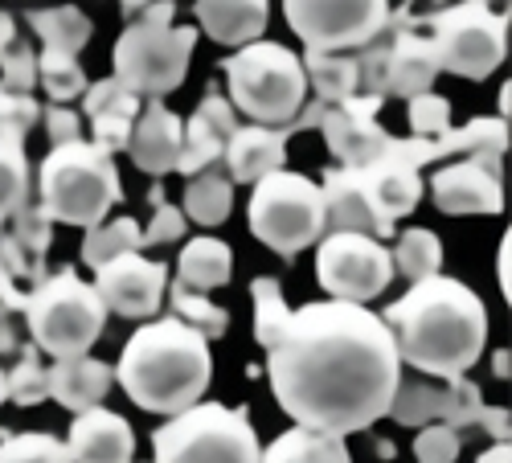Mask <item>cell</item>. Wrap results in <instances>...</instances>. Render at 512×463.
Returning <instances> with one entry per match:
<instances>
[{
  "instance_id": "obj_48",
  "label": "cell",
  "mask_w": 512,
  "mask_h": 463,
  "mask_svg": "<svg viewBox=\"0 0 512 463\" xmlns=\"http://www.w3.org/2000/svg\"><path fill=\"white\" fill-rule=\"evenodd\" d=\"M508 410L504 406H484L480 418H476V427H484V435H492L496 443H508Z\"/></svg>"
},
{
  "instance_id": "obj_2",
  "label": "cell",
  "mask_w": 512,
  "mask_h": 463,
  "mask_svg": "<svg viewBox=\"0 0 512 463\" xmlns=\"http://www.w3.org/2000/svg\"><path fill=\"white\" fill-rule=\"evenodd\" d=\"M394 336L398 365H410L439 382L467 377L488 345V308L467 283L435 275L414 283L402 300L381 312Z\"/></svg>"
},
{
  "instance_id": "obj_30",
  "label": "cell",
  "mask_w": 512,
  "mask_h": 463,
  "mask_svg": "<svg viewBox=\"0 0 512 463\" xmlns=\"http://www.w3.org/2000/svg\"><path fill=\"white\" fill-rule=\"evenodd\" d=\"M300 66H304V78L316 91V103L336 107V103L357 95V58L353 54H316V50H308L300 58Z\"/></svg>"
},
{
  "instance_id": "obj_44",
  "label": "cell",
  "mask_w": 512,
  "mask_h": 463,
  "mask_svg": "<svg viewBox=\"0 0 512 463\" xmlns=\"http://www.w3.org/2000/svg\"><path fill=\"white\" fill-rule=\"evenodd\" d=\"M41 123V107L33 95H13L0 87V140H21Z\"/></svg>"
},
{
  "instance_id": "obj_25",
  "label": "cell",
  "mask_w": 512,
  "mask_h": 463,
  "mask_svg": "<svg viewBox=\"0 0 512 463\" xmlns=\"http://www.w3.org/2000/svg\"><path fill=\"white\" fill-rule=\"evenodd\" d=\"M357 173H361L369 197L377 201V209H381V214H386L394 226H398V218H406V214H414V209H418L422 189H426L418 168H410V164H402V160H394V156H381V160H373L369 168H357Z\"/></svg>"
},
{
  "instance_id": "obj_39",
  "label": "cell",
  "mask_w": 512,
  "mask_h": 463,
  "mask_svg": "<svg viewBox=\"0 0 512 463\" xmlns=\"http://www.w3.org/2000/svg\"><path fill=\"white\" fill-rule=\"evenodd\" d=\"M484 390L472 382V377H459V382H447L439 390V418L435 423L451 427V431H463V427H476V418L484 410Z\"/></svg>"
},
{
  "instance_id": "obj_42",
  "label": "cell",
  "mask_w": 512,
  "mask_h": 463,
  "mask_svg": "<svg viewBox=\"0 0 512 463\" xmlns=\"http://www.w3.org/2000/svg\"><path fill=\"white\" fill-rule=\"evenodd\" d=\"M148 205H152V222L144 226V246H164V242H177V238H185V214L181 209L168 201V193H164V185H152L148 189Z\"/></svg>"
},
{
  "instance_id": "obj_21",
  "label": "cell",
  "mask_w": 512,
  "mask_h": 463,
  "mask_svg": "<svg viewBox=\"0 0 512 463\" xmlns=\"http://www.w3.org/2000/svg\"><path fill=\"white\" fill-rule=\"evenodd\" d=\"M287 136V128H259V123L238 128L222 152L230 185H259L263 177L279 173L287 164Z\"/></svg>"
},
{
  "instance_id": "obj_29",
  "label": "cell",
  "mask_w": 512,
  "mask_h": 463,
  "mask_svg": "<svg viewBox=\"0 0 512 463\" xmlns=\"http://www.w3.org/2000/svg\"><path fill=\"white\" fill-rule=\"evenodd\" d=\"M25 21H29V29L41 41H46V50L70 54V58H78L82 50H87V41L95 33V21L82 9H70V5H62V9H33Z\"/></svg>"
},
{
  "instance_id": "obj_23",
  "label": "cell",
  "mask_w": 512,
  "mask_h": 463,
  "mask_svg": "<svg viewBox=\"0 0 512 463\" xmlns=\"http://www.w3.org/2000/svg\"><path fill=\"white\" fill-rule=\"evenodd\" d=\"M46 377H50V398L58 406H66L70 414L95 410L115 386V369L107 361L91 357V353L87 357H70V361H54Z\"/></svg>"
},
{
  "instance_id": "obj_36",
  "label": "cell",
  "mask_w": 512,
  "mask_h": 463,
  "mask_svg": "<svg viewBox=\"0 0 512 463\" xmlns=\"http://www.w3.org/2000/svg\"><path fill=\"white\" fill-rule=\"evenodd\" d=\"M50 365L41 361V349L37 345H21L17 349V365L5 373V386H9V398L17 406H37L50 398Z\"/></svg>"
},
{
  "instance_id": "obj_15",
  "label": "cell",
  "mask_w": 512,
  "mask_h": 463,
  "mask_svg": "<svg viewBox=\"0 0 512 463\" xmlns=\"http://www.w3.org/2000/svg\"><path fill=\"white\" fill-rule=\"evenodd\" d=\"M99 300L107 308V316H123V320H152L164 308V291H168V267L144 255H119L107 267L95 271Z\"/></svg>"
},
{
  "instance_id": "obj_14",
  "label": "cell",
  "mask_w": 512,
  "mask_h": 463,
  "mask_svg": "<svg viewBox=\"0 0 512 463\" xmlns=\"http://www.w3.org/2000/svg\"><path fill=\"white\" fill-rule=\"evenodd\" d=\"M439 78V58L431 37L418 33V13L410 9H390V25H386V74H381V87L386 99H418L435 87Z\"/></svg>"
},
{
  "instance_id": "obj_38",
  "label": "cell",
  "mask_w": 512,
  "mask_h": 463,
  "mask_svg": "<svg viewBox=\"0 0 512 463\" xmlns=\"http://www.w3.org/2000/svg\"><path fill=\"white\" fill-rule=\"evenodd\" d=\"M0 463H70V451L46 431H9L0 439Z\"/></svg>"
},
{
  "instance_id": "obj_31",
  "label": "cell",
  "mask_w": 512,
  "mask_h": 463,
  "mask_svg": "<svg viewBox=\"0 0 512 463\" xmlns=\"http://www.w3.org/2000/svg\"><path fill=\"white\" fill-rule=\"evenodd\" d=\"M119 255H144V226L136 218L99 222L95 230H87V238H82V263L91 271L107 267Z\"/></svg>"
},
{
  "instance_id": "obj_40",
  "label": "cell",
  "mask_w": 512,
  "mask_h": 463,
  "mask_svg": "<svg viewBox=\"0 0 512 463\" xmlns=\"http://www.w3.org/2000/svg\"><path fill=\"white\" fill-rule=\"evenodd\" d=\"M17 246H21V255L33 263V267H46V250L54 242V222L46 218V209H41L37 201H29L21 214L13 218V234H9Z\"/></svg>"
},
{
  "instance_id": "obj_51",
  "label": "cell",
  "mask_w": 512,
  "mask_h": 463,
  "mask_svg": "<svg viewBox=\"0 0 512 463\" xmlns=\"http://www.w3.org/2000/svg\"><path fill=\"white\" fill-rule=\"evenodd\" d=\"M476 463H512V447L508 443H492Z\"/></svg>"
},
{
  "instance_id": "obj_52",
  "label": "cell",
  "mask_w": 512,
  "mask_h": 463,
  "mask_svg": "<svg viewBox=\"0 0 512 463\" xmlns=\"http://www.w3.org/2000/svg\"><path fill=\"white\" fill-rule=\"evenodd\" d=\"M492 373L496 377H508V353H492Z\"/></svg>"
},
{
  "instance_id": "obj_17",
  "label": "cell",
  "mask_w": 512,
  "mask_h": 463,
  "mask_svg": "<svg viewBox=\"0 0 512 463\" xmlns=\"http://www.w3.org/2000/svg\"><path fill=\"white\" fill-rule=\"evenodd\" d=\"M324 197V234H365V238H394V222L381 214L369 197L357 168H328L320 181Z\"/></svg>"
},
{
  "instance_id": "obj_37",
  "label": "cell",
  "mask_w": 512,
  "mask_h": 463,
  "mask_svg": "<svg viewBox=\"0 0 512 463\" xmlns=\"http://www.w3.org/2000/svg\"><path fill=\"white\" fill-rule=\"evenodd\" d=\"M386 418H394L398 427H426V423H435V418H439V386L418 382V377H402Z\"/></svg>"
},
{
  "instance_id": "obj_41",
  "label": "cell",
  "mask_w": 512,
  "mask_h": 463,
  "mask_svg": "<svg viewBox=\"0 0 512 463\" xmlns=\"http://www.w3.org/2000/svg\"><path fill=\"white\" fill-rule=\"evenodd\" d=\"M0 87L13 95H29L37 87V50L29 41L13 37L5 50H0Z\"/></svg>"
},
{
  "instance_id": "obj_1",
  "label": "cell",
  "mask_w": 512,
  "mask_h": 463,
  "mask_svg": "<svg viewBox=\"0 0 512 463\" xmlns=\"http://www.w3.org/2000/svg\"><path fill=\"white\" fill-rule=\"evenodd\" d=\"M250 300L271 394L295 427L345 439L386 418L402 365L373 308L320 300L291 312L267 275L250 283Z\"/></svg>"
},
{
  "instance_id": "obj_50",
  "label": "cell",
  "mask_w": 512,
  "mask_h": 463,
  "mask_svg": "<svg viewBox=\"0 0 512 463\" xmlns=\"http://www.w3.org/2000/svg\"><path fill=\"white\" fill-rule=\"evenodd\" d=\"M21 349L17 332H13V320H0V357H13Z\"/></svg>"
},
{
  "instance_id": "obj_46",
  "label": "cell",
  "mask_w": 512,
  "mask_h": 463,
  "mask_svg": "<svg viewBox=\"0 0 512 463\" xmlns=\"http://www.w3.org/2000/svg\"><path fill=\"white\" fill-rule=\"evenodd\" d=\"M41 119H46V136L54 148H66V144H78L82 140V115L70 111V107H46L41 111Z\"/></svg>"
},
{
  "instance_id": "obj_34",
  "label": "cell",
  "mask_w": 512,
  "mask_h": 463,
  "mask_svg": "<svg viewBox=\"0 0 512 463\" xmlns=\"http://www.w3.org/2000/svg\"><path fill=\"white\" fill-rule=\"evenodd\" d=\"M168 308H173V316L181 324H189L197 336H205V341H218V336H226L230 328V312L222 304H209V296H197V291L181 287V283H168Z\"/></svg>"
},
{
  "instance_id": "obj_19",
  "label": "cell",
  "mask_w": 512,
  "mask_h": 463,
  "mask_svg": "<svg viewBox=\"0 0 512 463\" xmlns=\"http://www.w3.org/2000/svg\"><path fill=\"white\" fill-rule=\"evenodd\" d=\"M181 144H185V119L177 111H168L164 103L148 99L136 115L132 140H127V156H132V164L148 177L177 173Z\"/></svg>"
},
{
  "instance_id": "obj_16",
  "label": "cell",
  "mask_w": 512,
  "mask_h": 463,
  "mask_svg": "<svg viewBox=\"0 0 512 463\" xmlns=\"http://www.w3.org/2000/svg\"><path fill=\"white\" fill-rule=\"evenodd\" d=\"M386 99H369V95H353L345 103H336L324 111L320 132L328 152L340 160L336 168H369L373 160L386 156L390 148V132L377 123V111Z\"/></svg>"
},
{
  "instance_id": "obj_18",
  "label": "cell",
  "mask_w": 512,
  "mask_h": 463,
  "mask_svg": "<svg viewBox=\"0 0 512 463\" xmlns=\"http://www.w3.org/2000/svg\"><path fill=\"white\" fill-rule=\"evenodd\" d=\"M238 128H242V123H238V111L230 107V99L209 87L201 95L197 111L185 123V144H181L177 173L197 177V173H205V168H213L222 160V152H226V144H230V136Z\"/></svg>"
},
{
  "instance_id": "obj_7",
  "label": "cell",
  "mask_w": 512,
  "mask_h": 463,
  "mask_svg": "<svg viewBox=\"0 0 512 463\" xmlns=\"http://www.w3.org/2000/svg\"><path fill=\"white\" fill-rule=\"evenodd\" d=\"M263 443L246 410L197 402L152 435V463H259Z\"/></svg>"
},
{
  "instance_id": "obj_26",
  "label": "cell",
  "mask_w": 512,
  "mask_h": 463,
  "mask_svg": "<svg viewBox=\"0 0 512 463\" xmlns=\"http://www.w3.org/2000/svg\"><path fill=\"white\" fill-rule=\"evenodd\" d=\"M234 275V255H230V246L222 238H189L185 250H181V259H177V283L197 291V296H205V291H218L226 287Z\"/></svg>"
},
{
  "instance_id": "obj_12",
  "label": "cell",
  "mask_w": 512,
  "mask_h": 463,
  "mask_svg": "<svg viewBox=\"0 0 512 463\" xmlns=\"http://www.w3.org/2000/svg\"><path fill=\"white\" fill-rule=\"evenodd\" d=\"M316 279L328 300L340 304H369L394 279L390 250L365 234H324L316 250Z\"/></svg>"
},
{
  "instance_id": "obj_5",
  "label": "cell",
  "mask_w": 512,
  "mask_h": 463,
  "mask_svg": "<svg viewBox=\"0 0 512 463\" xmlns=\"http://www.w3.org/2000/svg\"><path fill=\"white\" fill-rule=\"evenodd\" d=\"M230 107L242 111L259 128H291L304 111L308 78L300 54H291L279 41H254L222 62Z\"/></svg>"
},
{
  "instance_id": "obj_11",
  "label": "cell",
  "mask_w": 512,
  "mask_h": 463,
  "mask_svg": "<svg viewBox=\"0 0 512 463\" xmlns=\"http://www.w3.org/2000/svg\"><path fill=\"white\" fill-rule=\"evenodd\" d=\"M283 17L308 50L349 54L373 46L386 33L390 5L386 0H287Z\"/></svg>"
},
{
  "instance_id": "obj_32",
  "label": "cell",
  "mask_w": 512,
  "mask_h": 463,
  "mask_svg": "<svg viewBox=\"0 0 512 463\" xmlns=\"http://www.w3.org/2000/svg\"><path fill=\"white\" fill-rule=\"evenodd\" d=\"M394 250H390V263H394V275H406L410 283H422V279H435L439 267H443V242L435 230L426 226H410L406 234H394Z\"/></svg>"
},
{
  "instance_id": "obj_35",
  "label": "cell",
  "mask_w": 512,
  "mask_h": 463,
  "mask_svg": "<svg viewBox=\"0 0 512 463\" xmlns=\"http://www.w3.org/2000/svg\"><path fill=\"white\" fill-rule=\"evenodd\" d=\"M37 82L46 87V95L54 103H74V99L87 95V87H91V78H87V70H82V62L70 58V54H54V50L37 54Z\"/></svg>"
},
{
  "instance_id": "obj_43",
  "label": "cell",
  "mask_w": 512,
  "mask_h": 463,
  "mask_svg": "<svg viewBox=\"0 0 512 463\" xmlns=\"http://www.w3.org/2000/svg\"><path fill=\"white\" fill-rule=\"evenodd\" d=\"M406 111H410V132H414V140H435V136L451 132V99H443V95H435V91L410 99Z\"/></svg>"
},
{
  "instance_id": "obj_45",
  "label": "cell",
  "mask_w": 512,
  "mask_h": 463,
  "mask_svg": "<svg viewBox=\"0 0 512 463\" xmlns=\"http://www.w3.org/2000/svg\"><path fill=\"white\" fill-rule=\"evenodd\" d=\"M459 447H463V435L443 427V423H426L418 435H414V459L418 463H455L459 459Z\"/></svg>"
},
{
  "instance_id": "obj_6",
  "label": "cell",
  "mask_w": 512,
  "mask_h": 463,
  "mask_svg": "<svg viewBox=\"0 0 512 463\" xmlns=\"http://www.w3.org/2000/svg\"><path fill=\"white\" fill-rule=\"evenodd\" d=\"M29 336L54 361L87 357L107 328V308L91 283H82L74 267H58L25 291Z\"/></svg>"
},
{
  "instance_id": "obj_22",
  "label": "cell",
  "mask_w": 512,
  "mask_h": 463,
  "mask_svg": "<svg viewBox=\"0 0 512 463\" xmlns=\"http://www.w3.org/2000/svg\"><path fill=\"white\" fill-rule=\"evenodd\" d=\"M140 99L132 91H123L115 78H99L87 87V95H82V111H87L91 128H95V148L103 152H119L127 148V140H132V128H136V115H140Z\"/></svg>"
},
{
  "instance_id": "obj_27",
  "label": "cell",
  "mask_w": 512,
  "mask_h": 463,
  "mask_svg": "<svg viewBox=\"0 0 512 463\" xmlns=\"http://www.w3.org/2000/svg\"><path fill=\"white\" fill-rule=\"evenodd\" d=\"M230 209H234V185L226 177V168H205V173L189 177V189H185V222H197L205 230L213 226H222L230 218Z\"/></svg>"
},
{
  "instance_id": "obj_4",
  "label": "cell",
  "mask_w": 512,
  "mask_h": 463,
  "mask_svg": "<svg viewBox=\"0 0 512 463\" xmlns=\"http://www.w3.org/2000/svg\"><path fill=\"white\" fill-rule=\"evenodd\" d=\"M123 201V181L115 156L95 148L91 140H78L66 148H50V156L37 164V205L50 222L95 230L107 222L111 205Z\"/></svg>"
},
{
  "instance_id": "obj_3",
  "label": "cell",
  "mask_w": 512,
  "mask_h": 463,
  "mask_svg": "<svg viewBox=\"0 0 512 463\" xmlns=\"http://www.w3.org/2000/svg\"><path fill=\"white\" fill-rule=\"evenodd\" d=\"M115 382L148 414H185L209 394L213 382L209 341L177 316L152 320L127 336L115 365Z\"/></svg>"
},
{
  "instance_id": "obj_47",
  "label": "cell",
  "mask_w": 512,
  "mask_h": 463,
  "mask_svg": "<svg viewBox=\"0 0 512 463\" xmlns=\"http://www.w3.org/2000/svg\"><path fill=\"white\" fill-rule=\"evenodd\" d=\"M123 17H127V25H173L177 5H168V0H156V5H136V0H127Z\"/></svg>"
},
{
  "instance_id": "obj_10",
  "label": "cell",
  "mask_w": 512,
  "mask_h": 463,
  "mask_svg": "<svg viewBox=\"0 0 512 463\" xmlns=\"http://www.w3.org/2000/svg\"><path fill=\"white\" fill-rule=\"evenodd\" d=\"M197 29L193 25H127L111 50L115 82L136 99L173 95L193 62Z\"/></svg>"
},
{
  "instance_id": "obj_24",
  "label": "cell",
  "mask_w": 512,
  "mask_h": 463,
  "mask_svg": "<svg viewBox=\"0 0 512 463\" xmlns=\"http://www.w3.org/2000/svg\"><path fill=\"white\" fill-rule=\"evenodd\" d=\"M197 25L218 41V46H254L271 21L267 0H197L193 5Z\"/></svg>"
},
{
  "instance_id": "obj_28",
  "label": "cell",
  "mask_w": 512,
  "mask_h": 463,
  "mask_svg": "<svg viewBox=\"0 0 512 463\" xmlns=\"http://www.w3.org/2000/svg\"><path fill=\"white\" fill-rule=\"evenodd\" d=\"M259 463H353V455H349L345 439L291 427V431L275 435L271 447H263Z\"/></svg>"
},
{
  "instance_id": "obj_9",
  "label": "cell",
  "mask_w": 512,
  "mask_h": 463,
  "mask_svg": "<svg viewBox=\"0 0 512 463\" xmlns=\"http://www.w3.org/2000/svg\"><path fill=\"white\" fill-rule=\"evenodd\" d=\"M418 25L431 29L435 58L439 70L455 74V78H472L484 82L488 74H496L508 58V9H492V5H451L439 13H418Z\"/></svg>"
},
{
  "instance_id": "obj_53",
  "label": "cell",
  "mask_w": 512,
  "mask_h": 463,
  "mask_svg": "<svg viewBox=\"0 0 512 463\" xmlns=\"http://www.w3.org/2000/svg\"><path fill=\"white\" fill-rule=\"evenodd\" d=\"M9 402V386H5V369H0V406Z\"/></svg>"
},
{
  "instance_id": "obj_20",
  "label": "cell",
  "mask_w": 512,
  "mask_h": 463,
  "mask_svg": "<svg viewBox=\"0 0 512 463\" xmlns=\"http://www.w3.org/2000/svg\"><path fill=\"white\" fill-rule=\"evenodd\" d=\"M66 451L70 463H132L136 455V431L123 414L115 410H87V414H74V423L66 431Z\"/></svg>"
},
{
  "instance_id": "obj_13",
  "label": "cell",
  "mask_w": 512,
  "mask_h": 463,
  "mask_svg": "<svg viewBox=\"0 0 512 463\" xmlns=\"http://www.w3.org/2000/svg\"><path fill=\"white\" fill-rule=\"evenodd\" d=\"M431 197H435V209H443L451 218H463V214L496 218V214H504L500 156L476 152V156H459V160L443 164L431 177Z\"/></svg>"
},
{
  "instance_id": "obj_33",
  "label": "cell",
  "mask_w": 512,
  "mask_h": 463,
  "mask_svg": "<svg viewBox=\"0 0 512 463\" xmlns=\"http://www.w3.org/2000/svg\"><path fill=\"white\" fill-rule=\"evenodd\" d=\"M33 197V164L21 140H0V226L13 222Z\"/></svg>"
},
{
  "instance_id": "obj_8",
  "label": "cell",
  "mask_w": 512,
  "mask_h": 463,
  "mask_svg": "<svg viewBox=\"0 0 512 463\" xmlns=\"http://www.w3.org/2000/svg\"><path fill=\"white\" fill-rule=\"evenodd\" d=\"M250 234L259 238L279 259H295L300 250L324 238V197L320 185L304 173H279L263 177L250 193L246 209Z\"/></svg>"
},
{
  "instance_id": "obj_49",
  "label": "cell",
  "mask_w": 512,
  "mask_h": 463,
  "mask_svg": "<svg viewBox=\"0 0 512 463\" xmlns=\"http://www.w3.org/2000/svg\"><path fill=\"white\" fill-rule=\"evenodd\" d=\"M508 267H512V234H504V242H500V250H496V279H500L504 300L512 296V275H508Z\"/></svg>"
}]
</instances>
